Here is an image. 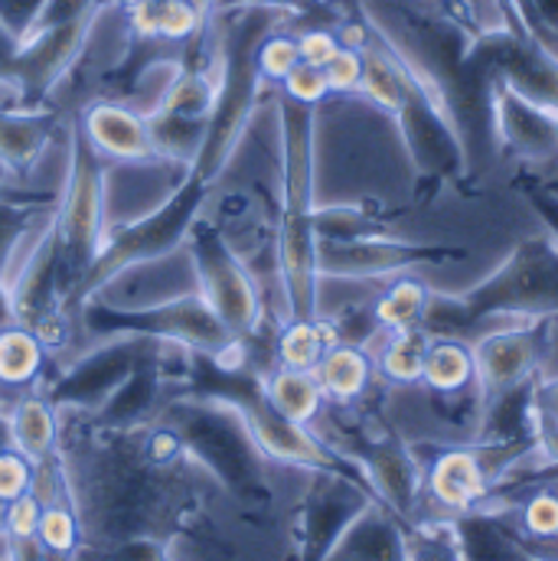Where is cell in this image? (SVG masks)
<instances>
[{"label": "cell", "mask_w": 558, "mask_h": 561, "mask_svg": "<svg viewBox=\"0 0 558 561\" xmlns=\"http://www.w3.org/2000/svg\"><path fill=\"white\" fill-rule=\"evenodd\" d=\"M493 140L503 144L506 150L529 157V160H546L558 153L556 108H546L506 82H497L493 89Z\"/></svg>", "instance_id": "cell-18"}, {"label": "cell", "mask_w": 558, "mask_h": 561, "mask_svg": "<svg viewBox=\"0 0 558 561\" xmlns=\"http://www.w3.org/2000/svg\"><path fill=\"white\" fill-rule=\"evenodd\" d=\"M549 486H553V490H556V493H558V470H556V477L549 480Z\"/></svg>", "instance_id": "cell-53"}, {"label": "cell", "mask_w": 558, "mask_h": 561, "mask_svg": "<svg viewBox=\"0 0 558 561\" xmlns=\"http://www.w3.org/2000/svg\"><path fill=\"white\" fill-rule=\"evenodd\" d=\"M72 561H170V542L128 539L112 546H79Z\"/></svg>", "instance_id": "cell-37"}, {"label": "cell", "mask_w": 558, "mask_h": 561, "mask_svg": "<svg viewBox=\"0 0 558 561\" xmlns=\"http://www.w3.org/2000/svg\"><path fill=\"white\" fill-rule=\"evenodd\" d=\"M7 552H10V561H49V556L39 549L36 536H30V539H7Z\"/></svg>", "instance_id": "cell-48"}, {"label": "cell", "mask_w": 558, "mask_h": 561, "mask_svg": "<svg viewBox=\"0 0 558 561\" xmlns=\"http://www.w3.org/2000/svg\"><path fill=\"white\" fill-rule=\"evenodd\" d=\"M36 463H30L20 450H0V503H13L33 490Z\"/></svg>", "instance_id": "cell-39"}, {"label": "cell", "mask_w": 558, "mask_h": 561, "mask_svg": "<svg viewBox=\"0 0 558 561\" xmlns=\"http://www.w3.org/2000/svg\"><path fill=\"white\" fill-rule=\"evenodd\" d=\"M337 343L327 317H294L275 330V366L314 373L323 353Z\"/></svg>", "instance_id": "cell-25"}, {"label": "cell", "mask_w": 558, "mask_h": 561, "mask_svg": "<svg viewBox=\"0 0 558 561\" xmlns=\"http://www.w3.org/2000/svg\"><path fill=\"white\" fill-rule=\"evenodd\" d=\"M167 340L153 336H105L92 350H86L43 396L53 409H72V412H99L122 382L138 369L144 359L157 356Z\"/></svg>", "instance_id": "cell-11"}, {"label": "cell", "mask_w": 558, "mask_h": 561, "mask_svg": "<svg viewBox=\"0 0 558 561\" xmlns=\"http://www.w3.org/2000/svg\"><path fill=\"white\" fill-rule=\"evenodd\" d=\"M76 125L82 138L92 144V150L109 163H132V160L157 157L153 140H150V122L118 99L89 102Z\"/></svg>", "instance_id": "cell-17"}, {"label": "cell", "mask_w": 558, "mask_h": 561, "mask_svg": "<svg viewBox=\"0 0 558 561\" xmlns=\"http://www.w3.org/2000/svg\"><path fill=\"white\" fill-rule=\"evenodd\" d=\"M406 561H467L457 519H409L402 523Z\"/></svg>", "instance_id": "cell-30"}, {"label": "cell", "mask_w": 558, "mask_h": 561, "mask_svg": "<svg viewBox=\"0 0 558 561\" xmlns=\"http://www.w3.org/2000/svg\"><path fill=\"white\" fill-rule=\"evenodd\" d=\"M493 486L497 480L480 444L441 447L424 467V496L457 519L483 510Z\"/></svg>", "instance_id": "cell-16"}, {"label": "cell", "mask_w": 558, "mask_h": 561, "mask_svg": "<svg viewBox=\"0 0 558 561\" xmlns=\"http://www.w3.org/2000/svg\"><path fill=\"white\" fill-rule=\"evenodd\" d=\"M39 516H43V500L30 490L26 496L7 503V510H3V536L7 539H30V536H36Z\"/></svg>", "instance_id": "cell-41"}, {"label": "cell", "mask_w": 558, "mask_h": 561, "mask_svg": "<svg viewBox=\"0 0 558 561\" xmlns=\"http://www.w3.org/2000/svg\"><path fill=\"white\" fill-rule=\"evenodd\" d=\"M216 102V79H209L206 69L183 66L176 82L170 85L160 112L167 115H183V118H209Z\"/></svg>", "instance_id": "cell-34"}, {"label": "cell", "mask_w": 558, "mask_h": 561, "mask_svg": "<svg viewBox=\"0 0 558 561\" xmlns=\"http://www.w3.org/2000/svg\"><path fill=\"white\" fill-rule=\"evenodd\" d=\"M76 317H79V327L92 340L135 333V336L180 343V346H190V350L209 353V356H223L229 346L239 343L219 323V317L203 304L200 294H186V297H176V300H167L157 307H140V310H115V307H102L95 300H82Z\"/></svg>", "instance_id": "cell-9"}, {"label": "cell", "mask_w": 558, "mask_h": 561, "mask_svg": "<svg viewBox=\"0 0 558 561\" xmlns=\"http://www.w3.org/2000/svg\"><path fill=\"white\" fill-rule=\"evenodd\" d=\"M209 190L213 186L203 176L190 173L186 183L163 206H157L153 213H147V216H140L135 222L109 232L99 259L92 262V268L86 272V278H82L79 290H76V310L102 280H109L112 275H118V272H125V268H132L138 262H150V259H160V255L180 249L186 242L193 222L206 209Z\"/></svg>", "instance_id": "cell-6"}, {"label": "cell", "mask_w": 558, "mask_h": 561, "mask_svg": "<svg viewBox=\"0 0 558 561\" xmlns=\"http://www.w3.org/2000/svg\"><path fill=\"white\" fill-rule=\"evenodd\" d=\"M56 108H0V170L26 176L69 125Z\"/></svg>", "instance_id": "cell-19"}, {"label": "cell", "mask_w": 558, "mask_h": 561, "mask_svg": "<svg viewBox=\"0 0 558 561\" xmlns=\"http://www.w3.org/2000/svg\"><path fill=\"white\" fill-rule=\"evenodd\" d=\"M219 20V59H216V102L206 118V140L193 163V173L209 186L229 167L239 140L246 135L255 105L262 99V72H259V46L291 16L272 7H239L213 13Z\"/></svg>", "instance_id": "cell-4"}, {"label": "cell", "mask_w": 558, "mask_h": 561, "mask_svg": "<svg viewBox=\"0 0 558 561\" xmlns=\"http://www.w3.org/2000/svg\"><path fill=\"white\" fill-rule=\"evenodd\" d=\"M428 300H431V290H428L424 280L412 278V275L392 278V284L373 304V320H376L379 333H396V330H415V327H421Z\"/></svg>", "instance_id": "cell-29"}, {"label": "cell", "mask_w": 558, "mask_h": 561, "mask_svg": "<svg viewBox=\"0 0 558 561\" xmlns=\"http://www.w3.org/2000/svg\"><path fill=\"white\" fill-rule=\"evenodd\" d=\"M0 561H10V552H7V536L0 539Z\"/></svg>", "instance_id": "cell-51"}, {"label": "cell", "mask_w": 558, "mask_h": 561, "mask_svg": "<svg viewBox=\"0 0 558 561\" xmlns=\"http://www.w3.org/2000/svg\"><path fill=\"white\" fill-rule=\"evenodd\" d=\"M373 490L346 473L314 470L297 510V561H323L353 519L373 503Z\"/></svg>", "instance_id": "cell-13"}, {"label": "cell", "mask_w": 558, "mask_h": 561, "mask_svg": "<svg viewBox=\"0 0 558 561\" xmlns=\"http://www.w3.org/2000/svg\"><path fill=\"white\" fill-rule=\"evenodd\" d=\"M467 252L457 245H424L399 242L392 236L353 239V242H327L317 239V275L320 280H376L399 278L428 265L464 262Z\"/></svg>", "instance_id": "cell-12"}, {"label": "cell", "mask_w": 558, "mask_h": 561, "mask_svg": "<svg viewBox=\"0 0 558 561\" xmlns=\"http://www.w3.org/2000/svg\"><path fill=\"white\" fill-rule=\"evenodd\" d=\"M529 7H533L536 26L558 39V0H529Z\"/></svg>", "instance_id": "cell-47"}, {"label": "cell", "mask_w": 558, "mask_h": 561, "mask_svg": "<svg viewBox=\"0 0 558 561\" xmlns=\"http://www.w3.org/2000/svg\"><path fill=\"white\" fill-rule=\"evenodd\" d=\"M150 421L167 424L180 437L193 463L203 467L229 496L252 506L272 496L269 473H265L269 457L259 450V444L252 440L246 421L239 419L236 409L213 399L173 396Z\"/></svg>", "instance_id": "cell-5"}, {"label": "cell", "mask_w": 558, "mask_h": 561, "mask_svg": "<svg viewBox=\"0 0 558 561\" xmlns=\"http://www.w3.org/2000/svg\"><path fill=\"white\" fill-rule=\"evenodd\" d=\"M520 190H523V196H526L529 209L539 216V222H543L546 236L553 239V245L558 249V196L553 193V190H546V186L533 183V180H523V183H520Z\"/></svg>", "instance_id": "cell-44"}, {"label": "cell", "mask_w": 558, "mask_h": 561, "mask_svg": "<svg viewBox=\"0 0 558 561\" xmlns=\"http://www.w3.org/2000/svg\"><path fill=\"white\" fill-rule=\"evenodd\" d=\"M239 7H272V10H284L291 16H314V13H327L320 0H216L213 13L223 10H239Z\"/></svg>", "instance_id": "cell-45"}, {"label": "cell", "mask_w": 558, "mask_h": 561, "mask_svg": "<svg viewBox=\"0 0 558 561\" xmlns=\"http://www.w3.org/2000/svg\"><path fill=\"white\" fill-rule=\"evenodd\" d=\"M553 323H556V317L510 320V323H497L470 340L477 415L487 405H493L497 399H503L506 392H513L523 382L539 376V363H543Z\"/></svg>", "instance_id": "cell-10"}, {"label": "cell", "mask_w": 558, "mask_h": 561, "mask_svg": "<svg viewBox=\"0 0 558 561\" xmlns=\"http://www.w3.org/2000/svg\"><path fill=\"white\" fill-rule=\"evenodd\" d=\"M558 320V249L549 236L523 239L510 259L464 294H434L421 317L428 336H464L483 320Z\"/></svg>", "instance_id": "cell-3"}, {"label": "cell", "mask_w": 558, "mask_h": 561, "mask_svg": "<svg viewBox=\"0 0 558 561\" xmlns=\"http://www.w3.org/2000/svg\"><path fill=\"white\" fill-rule=\"evenodd\" d=\"M59 460L82 529L79 546L173 542L196 510L193 457L160 421L128 431L86 421L79 444L59 437Z\"/></svg>", "instance_id": "cell-1"}, {"label": "cell", "mask_w": 558, "mask_h": 561, "mask_svg": "<svg viewBox=\"0 0 558 561\" xmlns=\"http://www.w3.org/2000/svg\"><path fill=\"white\" fill-rule=\"evenodd\" d=\"M262 379H265V396H269V402L278 409L284 419L294 421V424H307V427L320 419L327 399H323L320 382H317L314 373L272 366Z\"/></svg>", "instance_id": "cell-27"}, {"label": "cell", "mask_w": 558, "mask_h": 561, "mask_svg": "<svg viewBox=\"0 0 558 561\" xmlns=\"http://www.w3.org/2000/svg\"><path fill=\"white\" fill-rule=\"evenodd\" d=\"M297 62H300V53H297V36L294 33L278 26L262 39V46H259V72H262L265 85H281Z\"/></svg>", "instance_id": "cell-36"}, {"label": "cell", "mask_w": 558, "mask_h": 561, "mask_svg": "<svg viewBox=\"0 0 558 561\" xmlns=\"http://www.w3.org/2000/svg\"><path fill=\"white\" fill-rule=\"evenodd\" d=\"M428 346H431V336L421 327L383 333V346L373 353L376 373L392 386H419L421 376H424Z\"/></svg>", "instance_id": "cell-28"}, {"label": "cell", "mask_w": 558, "mask_h": 561, "mask_svg": "<svg viewBox=\"0 0 558 561\" xmlns=\"http://www.w3.org/2000/svg\"><path fill=\"white\" fill-rule=\"evenodd\" d=\"M196 294V268L190 259L186 242L160 259L138 262L109 280H102L86 300H95L102 307L115 310H140V307H157L176 297Z\"/></svg>", "instance_id": "cell-15"}, {"label": "cell", "mask_w": 558, "mask_h": 561, "mask_svg": "<svg viewBox=\"0 0 558 561\" xmlns=\"http://www.w3.org/2000/svg\"><path fill=\"white\" fill-rule=\"evenodd\" d=\"M314 232L327 242H353V239H376L392 236L389 219L369 206H317L314 209Z\"/></svg>", "instance_id": "cell-31"}, {"label": "cell", "mask_w": 558, "mask_h": 561, "mask_svg": "<svg viewBox=\"0 0 558 561\" xmlns=\"http://www.w3.org/2000/svg\"><path fill=\"white\" fill-rule=\"evenodd\" d=\"M314 108L278 99L281 209L275 222V268L284 294V320L317 317V232H314Z\"/></svg>", "instance_id": "cell-2"}, {"label": "cell", "mask_w": 558, "mask_h": 561, "mask_svg": "<svg viewBox=\"0 0 558 561\" xmlns=\"http://www.w3.org/2000/svg\"><path fill=\"white\" fill-rule=\"evenodd\" d=\"M317 382H320V392L327 402L333 405H356L373 379H376V359H373V350L369 346H360V343H333L323 359L317 363L314 369Z\"/></svg>", "instance_id": "cell-21"}, {"label": "cell", "mask_w": 558, "mask_h": 561, "mask_svg": "<svg viewBox=\"0 0 558 561\" xmlns=\"http://www.w3.org/2000/svg\"><path fill=\"white\" fill-rule=\"evenodd\" d=\"M49 363V350L36 330L7 323L0 327V386L3 389H26L36 386Z\"/></svg>", "instance_id": "cell-26"}, {"label": "cell", "mask_w": 558, "mask_h": 561, "mask_svg": "<svg viewBox=\"0 0 558 561\" xmlns=\"http://www.w3.org/2000/svg\"><path fill=\"white\" fill-rule=\"evenodd\" d=\"M323 561H406L402 519L373 500Z\"/></svg>", "instance_id": "cell-20"}, {"label": "cell", "mask_w": 558, "mask_h": 561, "mask_svg": "<svg viewBox=\"0 0 558 561\" xmlns=\"http://www.w3.org/2000/svg\"><path fill=\"white\" fill-rule=\"evenodd\" d=\"M10 437L30 463H46L59 454V409L46 396H23L10 412Z\"/></svg>", "instance_id": "cell-23"}, {"label": "cell", "mask_w": 558, "mask_h": 561, "mask_svg": "<svg viewBox=\"0 0 558 561\" xmlns=\"http://www.w3.org/2000/svg\"><path fill=\"white\" fill-rule=\"evenodd\" d=\"M186 249L196 268V294L232 333V340L249 343L265 320V300L252 268L209 219L193 222Z\"/></svg>", "instance_id": "cell-8"}, {"label": "cell", "mask_w": 558, "mask_h": 561, "mask_svg": "<svg viewBox=\"0 0 558 561\" xmlns=\"http://www.w3.org/2000/svg\"><path fill=\"white\" fill-rule=\"evenodd\" d=\"M421 386H428L434 396H460V392L474 389V346H470V340L431 336Z\"/></svg>", "instance_id": "cell-24"}, {"label": "cell", "mask_w": 558, "mask_h": 561, "mask_svg": "<svg viewBox=\"0 0 558 561\" xmlns=\"http://www.w3.org/2000/svg\"><path fill=\"white\" fill-rule=\"evenodd\" d=\"M520 523L523 533L536 542H556L558 539V493L546 483L536 493L526 496L520 506Z\"/></svg>", "instance_id": "cell-35"}, {"label": "cell", "mask_w": 558, "mask_h": 561, "mask_svg": "<svg viewBox=\"0 0 558 561\" xmlns=\"http://www.w3.org/2000/svg\"><path fill=\"white\" fill-rule=\"evenodd\" d=\"M13 447V437H10V415L0 412V450Z\"/></svg>", "instance_id": "cell-49"}, {"label": "cell", "mask_w": 558, "mask_h": 561, "mask_svg": "<svg viewBox=\"0 0 558 561\" xmlns=\"http://www.w3.org/2000/svg\"><path fill=\"white\" fill-rule=\"evenodd\" d=\"M556 131H558V112H556Z\"/></svg>", "instance_id": "cell-54"}, {"label": "cell", "mask_w": 558, "mask_h": 561, "mask_svg": "<svg viewBox=\"0 0 558 561\" xmlns=\"http://www.w3.org/2000/svg\"><path fill=\"white\" fill-rule=\"evenodd\" d=\"M36 542L49 556V561H72V556H76V549L82 542V529H79V516H76L69 486L56 500L43 503Z\"/></svg>", "instance_id": "cell-32"}, {"label": "cell", "mask_w": 558, "mask_h": 561, "mask_svg": "<svg viewBox=\"0 0 558 561\" xmlns=\"http://www.w3.org/2000/svg\"><path fill=\"white\" fill-rule=\"evenodd\" d=\"M350 460L360 463L373 496L396 513L402 523L415 519L421 496H424V467L415 450L392 431V427H373L360 434L353 450H346Z\"/></svg>", "instance_id": "cell-14"}, {"label": "cell", "mask_w": 558, "mask_h": 561, "mask_svg": "<svg viewBox=\"0 0 558 561\" xmlns=\"http://www.w3.org/2000/svg\"><path fill=\"white\" fill-rule=\"evenodd\" d=\"M49 0H0V26L16 39L23 43L33 26L39 23L43 10H46Z\"/></svg>", "instance_id": "cell-43"}, {"label": "cell", "mask_w": 558, "mask_h": 561, "mask_svg": "<svg viewBox=\"0 0 558 561\" xmlns=\"http://www.w3.org/2000/svg\"><path fill=\"white\" fill-rule=\"evenodd\" d=\"M343 43H340V36H337V30L333 26H307V30H300L297 33V53H300V62H307V66H317V69H323L333 56H337V49H340Z\"/></svg>", "instance_id": "cell-42"}, {"label": "cell", "mask_w": 558, "mask_h": 561, "mask_svg": "<svg viewBox=\"0 0 558 561\" xmlns=\"http://www.w3.org/2000/svg\"><path fill=\"white\" fill-rule=\"evenodd\" d=\"M147 122H150V140H153L157 157H167L186 167L196 163L203 140H206V118H183V115L157 112Z\"/></svg>", "instance_id": "cell-33"}, {"label": "cell", "mask_w": 558, "mask_h": 561, "mask_svg": "<svg viewBox=\"0 0 558 561\" xmlns=\"http://www.w3.org/2000/svg\"><path fill=\"white\" fill-rule=\"evenodd\" d=\"M330 95H350L360 92L363 85V49L356 46H340L337 56L323 66Z\"/></svg>", "instance_id": "cell-40"}, {"label": "cell", "mask_w": 558, "mask_h": 561, "mask_svg": "<svg viewBox=\"0 0 558 561\" xmlns=\"http://www.w3.org/2000/svg\"><path fill=\"white\" fill-rule=\"evenodd\" d=\"M193 3H196L203 13H209V16H213V7H216V0H193Z\"/></svg>", "instance_id": "cell-50"}, {"label": "cell", "mask_w": 558, "mask_h": 561, "mask_svg": "<svg viewBox=\"0 0 558 561\" xmlns=\"http://www.w3.org/2000/svg\"><path fill=\"white\" fill-rule=\"evenodd\" d=\"M59 242H62V268L72 294L76 310V290L99 259L109 222H105V160L92 150V144L82 138L79 125H72L69 140V173L59 196Z\"/></svg>", "instance_id": "cell-7"}, {"label": "cell", "mask_w": 558, "mask_h": 561, "mask_svg": "<svg viewBox=\"0 0 558 561\" xmlns=\"http://www.w3.org/2000/svg\"><path fill=\"white\" fill-rule=\"evenodd\" d=\"M533 402H536L539 419L558 424V376H553V379H539V376H536Z\"/></svg>", "instance_id": "cell-46"}, {"label": "cell", "mask_w": 558, "mask_h": 561, "mask_svg": "<svg viewBox=\"0 0 558 561\" xmlns=\"http://www.w3.org/2000/svg\"><path fill=\"white\" fill-rule=\"evenodd\" d=\"M281 95L297 102V105H307V108H317L327 95H330V85H327V72L317 69V66H307V62H297L287 79L281 82Z\"/></svg>", "instance_id": "cell-38"}, {"label": "cell", "mask_w": 558, "mask_h": 561, "mask_svg": "<svg viewBox=\"0 0 558 561\" xmlns=\"http://www.w3.org/2000/svg\"><path fill=\"white\" fill-rule=\"evenodd\" d=\"M209 20L193 0H132L128 7L132 33L160 43H193L209 30Z\"/></svg>", "instance_id": "cell-22"}, {"label": "cell", "mask_w": 558, "mask_h": 561, "mask_svg": "<svg viewBox=\"0 0 558 561\" xmlns=\"http://www.w3.org/2000/svg\"><path fill=\"white\" fill-rule=\"evenodd\" d=\"M3 510H7V503H0V539H3Z\"/></svg>", "instance_id": "cell-52"}]
</instances>
